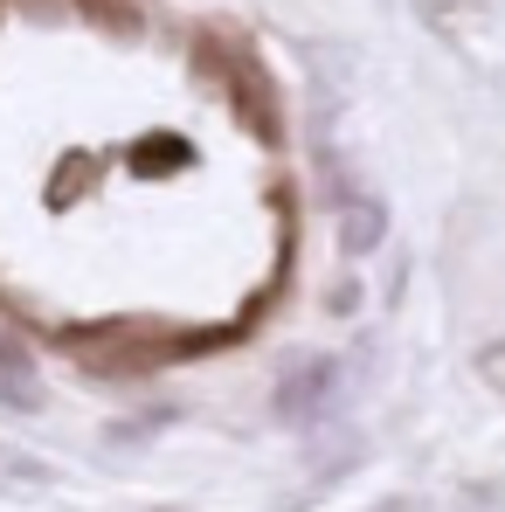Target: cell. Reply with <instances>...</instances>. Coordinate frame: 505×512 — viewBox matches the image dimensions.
Returning a JSON list of instances; mask_svg holds the SVG:
<instances>
[{
  "mask_svg": "<svg viewBox=\"0 0 505 512\" xmlns=\"http://www.w3.org/2000/svg\"><path fill=\"white\" fill-rule=\"evenodd\" d=\"M333 381H339V367H333V360H326V353H305V360H298V367H291V374L277 381V402H270V409H277V423H291V429H298V423H312V416L326 409Z\"/></svg>",
  "mask_w": 505,
  "mask_h": 512,
  "instance_id": "obj_1",
  "label": "cell"
},
{
  "mask_svg": "<svg viewBox=\"0 0 505 512\" xmlns=\"http://www.w3.org/2000/svg\"><path fill=\"white\" fill-rule=\"evenodd\" d=\"M381 236H388V208H381V194H353V201H339V250L346 256H374L381 250Z\"/></svg>",
  "mask_w": 505,
  "mask_h": 512,
  "instance_id": "obj_2",
  "label": "cell"
},
{
  "mask_svg": "<svg viewBox=\"0 0 505 512\" xmlns=\"http://www.w3.org/2000/svg\"><path fill=\"white\" fill-rule=\"evenodd\" d=\"M0 402H7L14 416H28V409L42 402V381H35V360H28V346L7 340V333H0Z\"/></svg>",
  "mask_w": 505,
  "mask_h": 512,
  "instance_id": "obj_3",
  "label": "cell"
},
{
  "mask_svg": "<svg viewBox=\"0 0 505 512\" xmlns=\"http://www.w3.org/2000/svg\"><path fill=\"white\" fill-rule=\"evenodd\" d=\"M360 305H367V291H360V277H339L333 291H326V312H333V319H353Z\"/></svg>",
  "mask_w": 505,
  "mask_h": 512,
  "instance_id": "obj_4",
  "label": "cell"
},
{
  "mask_svg": "<svg viewBox=\"0 0 505 512\" xmlns=\"http://www.w3.org/2000/svg\"><path fill=\"white\" fill-rule=\"evenodd\" d=\"M381 512H416V506H409V499H388V506H381Z\"/></svg>",
  "mask_w": 505,
  "mask_h": 512,
  "instance_id": "obj_5",
  "label": "cell"
},
{
  "mask_svg": "<svg viewBox=\"0 0 505 512\" xmlns=\"http://www.w3.org/2000/svg\"><path fill=\"white\" fill-rule=\"evenodd\" d=\"M160 512H180V506H160Z\"/></svg>",
  "mask_w": 505,
  "mask_h": 512,
  "instance_id": "obj_6",
  "label": "cell"
}]
</instances>
